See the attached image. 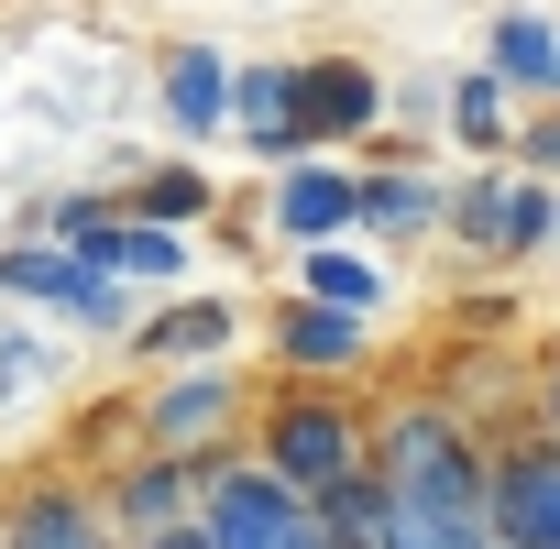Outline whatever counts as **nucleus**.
<instances>
[{
    "label": "nucleus",
    "instance_id": "nucleus-1",
    "mask_svg": "<svg viewBox=\"0 0 560 549\" xmlns=\"http://www.w3.org/2000/svg\"><path fill=\"white\" fill-rule=\"evenodd\" d=\"M374 483H385V549H494L483 440L451 407H396L374 429Z\"/></svg>",
    "mask_w": 560,
    "mask_h": 549
},
{
    "label": "nucleus",
    "instance_id": "nucleus-2",
    "mask_svg": "<svg viewBox=\"0 0 560 549\" xmlns=\"http://www.w3.org/2000/svg\"><path fill=\"white\" fill-rule=\"evenodd\" d=\"M253 462L287 483V494H308V505H319L330 483H352V472L374 462V429H363L330 385H287V396L264 407V429H253Z\"/></svg>",
    "mask_w": 560,
    "mask_h": 549
},
{
    "label": "nucleus",
    "instance_id": "nucleus-3",
    "mask_svg": "<svg viewBox=\"0 0 560 549\" xmlns=\"http://www.w3.org/2000/svg\"><path fill=\"white\" fill-rule=\"evenodd\" d=\"M298 516H308V494H287L253 451H220L198 472V549H287Z\"/></svg>",
    "mask_w": 560,
    "mask_h": 549
},
{
    "label": "nucleus",
    "instance_id": "nucleus-4",
    "mask_svg": "<svg viewBox=\"0 0 560 549\" xmlns=\"http://www.w3.org/2000/svg\"><path fill=\"white\" fill-rule=\"evenodd\" d=\"M483 516H494V549H560V440H505L483 451Z\"/></svg>",
    "mask_w": 560,
    "mask_h": 549
},
{
    "label": "nucleus",
    "instance_id": "nucleus-5",
    "mask_svg": "<svg viewBox=\"0 0 560 549\" xmlns=\"http://www.w3.org/2000/svg\"><path fill=\"white\" fill-rule=\"evenodd\" d=\"M231 429H242V374H220V363L165 374L143 396V451H165V462H220Z\"/></svg>",
    "mask_w": 560,
    "mask_h": 549
},
{
    "label": "nucleus",
    "instance_id": "nucleus-6",
    "mask_svg": "<svg viewBox=\"0 0 560 549\" xmlns=\"http://www.w3.org/2000/svg\"><path fill=\"white\" fill-rule=\"evenodd\" d=\"M198 472H209V462H165V451H132V462L100 483V527H110L121 549H154V538L198 527Z\"/></svg>",
    "mask_w": 560,
    "mask_h": 549
},
{
    "label": "nucleus",
    "instance_id": "nucleus-7",
    "mask_svg": "<svg viewBox=\"0 0 560 549\" xmlns=\"http://www.w3.org/2000/svg\"><path fill=\"white\" fill-rule=\"evenodd\" d=\"M374 121H385V78H374L363 56H319V67H298V143H308V154L363 143Z\"/></svg>",
    "mask_w": 560,
    "mask_h": 549
},
{
    "label": "nucleus",
    "instance_id": "nucleus-8",
    "mask_svg": "<svg viewBox=\"0 0 560 549\" xmlns=\"http://www.w3.org/2000/svg\"><path fill=\"white\" fill-rule=\"evenodd\" d=\"M0 287H12V297H45V308H67V319H89V330H121V287H110V274H89L67 242H12V253H0Z\"/></svg>",
    "mask_w": 560,
    "mask_h": 549
},
{
    "label": "nucleus",
    "instance_id": "nucleus-9",
    "mask_svg": "<svg viewBox=\"0 0 560 549\" xmlns=\"http://www.w3.org/2000/svg\"><path fill=\"white\" fill-rule=\"evenodd\" d=\"M89 274H110V287H176V274H187V231H154V220H89L78 242H67Z\"/></svg>",
    "mask_w": 560,
    "mask_h": 549
},
{
    "label": "nucleus",
    "instance_id": "nucleus-10",
    "mask_svg": "<svg viewBox=\"0 0 560 549\" xmlns=\"http://www.w3.org/2000/svg\"><path fill=\"white\" fill-rule=\"evenodd\" d=\"M352 209H363V176H341L330 154H298L287 176H275V231H287L298 253L341 242V231H352Z\"/></svg>",
    "mask_w": 560,
    "mask_h": 549
},
{
    "label": "nucleus",
    "instance_id": "nucleus-11",
    "mask_svg": "<svg viewBox=\"0 0 560 549\" xmlns=\"http://www.w3.org/2000/svg\"><path fill=\"white\" fill-rule=\"evenodd\" d=\"M100 494L89 483H23L0 505V549H100Z\"/></svg>",
    "mask_w": 560,
    "mask_h": 549
},
{
    "label": "nucleus",
    "instance_id": "nucleus-12",
    "mask_svg": "<svg viewBox=\"0 0 560 549\" xmlns=\"http://www.w3.org/2000/svg\"><path fill=\"white\" fill-rule=\"evenodd\" d=\"M231 330H242L231 297H176V308H154V319L132 330V352H143L154 374H198L209 352H231Z\"/></svg>",
    "mask_w": 560,
    "mask_h": 549
},
{
    "label": "nucleus",
    "instance_id": "nucleus-13",
    "mask_svg": "<svg viewBox=\"0 0 560 549\" xmlns=\"http://www.w3.org/2000/svg\"><path fill=\"white\" fill-rule=\"evenodd\" d=\"M231 132L275 165H298V67H231Z\"/></svg>",
    "mask_w": 560,
    "mask_h": 549
},
{
    "label": "nucleus",
    "instance_id": "nucleus-14",
    "mask_svg": "<svg viewBox=\"0 0 560 549\" xmlns=\"http://www.w3.org/2000/svg\"><path fill=\"white\" fill-rule=\"evenodd\" d=\"M275 363H287L298 385H330V374H352L363 363V319H341V308H275Z\"/></svg>",
    "mask_w": 560,
    "mask_h": 549
},
{
    "label": "nucleus",
    "instance_id": "nucleus-15",
    "mask_svg": "<svg viewBox=\"0 0 560 549\" xmlns=\"http://www.w3.org/2000/svg\"><path fill=\"white\" fill-rule=\"evenodd\" d=\"M165 121H176L187 143L231 132V56H220V45H176V56H165Z\"/></svg>",
    "mask_w": 560,
    "mask_h": 549
},
{
    "label": "nucleus",
    "instance_id": "nucleus-16",
    "mask_svg": "<svg viewBox=\"0 0 560 549\" xmlns=\"http://www.w3.org/2000/svg\"><path fill=\"white\" fill-rule=\"evenodd\" d=\"M483 78H505V89H538V100H560V23H538V12H505V23L483 34Z\"/></svg>",
    "mask_w": 560,
    "mask_h": 549
},
{
    "label": "nucleus",
    "instance_id": "nucleus-17",
    "mask_svg": "<svg viewBox=\"0 0 560 549\" xmlns=\"http://www.w3.org/2000/svg\"><path fill=\"white\" fill-rule=\"evenodd\" d=\"M298 297H308V308L363 319V308L385 297V264H374V253H352V242H319V253H298Z\"/></svg>",
    "mask_w": 560,
    "mask_h": 549
},
{
    "label": "nucleus",
    "instance_id": "nucleus-18",
    "mask_svg": "<svg viewBox=\"0 0 560 549\" xmlns=\"http://www.w3.org/2000/svg\"><path fill=\"white\" fill-rule=\"evenodd\" d=\"M440 176H418V165H396V176H363V209H352V231H385V242H418L429 220H440Z\"/></svg>",
    "mask_w": 560,
    "mask_h": 549
},
{
    "label": "nucleus",
    "instance_id": "nucleus-19",
    "mask_svg": "<svg viewBox=\"0 0 560 549\" xmlns=\"http://www.w3.org/2000/svg\"><path fill=\"white\" fill-rule=\"evenodd\" d=\"M440 110H451V132H462L472 154H505V143H516V89H505V78H483V67H472V78H451V100H440Z\"/></svg>",
    "mask_w": 560,
    "mask_h": 549
},
{
    "label": "nucleus",
    "instance_id": "nucleus-20",
    "mask_svg": "<svg viewBox=\"0 0 560 549\" xmlns=\"http://www.w3.org/2000/svg\"><path fill=\"white\" fill-rule=\"evenodd\" d=\"M198 209H209V176L198 165H143L132 198H121V220H154V231H187Z\"/></svg>",
    "mask_w": 560,
    "mask_h": 549
},
{
    "label": "nucleus",
    "instance_id": "nucleus-21",
    "mask_svg": "<svg viewBox=\"0 0 560 549\" xmlns=\"http://www.w3.org/2000/svg\"><path fill=\"white\" fill-rule=\"evenodd\" d=\"M308 516L330 527V549H385V483H374V462H363L352 483H330Z\"/></svg>",
    "mask_w": 560,
    "mask_h": 549
},
{
    "label": "nucleus",
    "instance_id": "nucleus-22",
    "mask_svg": "<svg viewBox=\"0 0 560 549\" xmlns=\"http://www.w3.org/2000/svg\"><path fill=\"white\" fill-rule=\"evenodd\" d=\"M505 198H516V176H462V187L440 198V220H451L472 253H494V242H505Z\"/></svg>",
    "mask_w": 560,
    "mask_h": 549
},
{
    "label": "nucleus",
    "instance_id": "nucleus-23",
    "mask_svg": "<svg viewBox=\"0 0 560 549\" xmlns=\"http://www.w3.org/2000/svg\"><path fill=\"white\" fill-rule=\"evenodd\" d=\"M560 242V187H538V176H516V198H505V242H494V264H527V253H549Z\"/></svg>",
    "mask_w": 560,
    "mask_h": 549
},
{
    "label": "nucleus",
    "instance_id": "nucleus-24",
    "mask_svg": "<svg viewBox=\"0 0 560 549\" xmlns=\"http://www.w3.org/2000/svg\"><path fill=\"white\" fill-rule=\"evenodd\" d=\"M34 385H45V341L0 330V407H12V396H34Z\"/></svg>",
    "mask_w": 560,
    "mask_h": 549
},
{
    "label": "nucleus",
    "instance_id": "nucleus-25",
    "mask_svg": "<svg viewBox=\"0 0 560 549\" xmlns=\"http://www.w3.org/2000/svg\"><path fill=\"white\" fill-rule=\"evenodd\" d=\"M516 154H527V176H538V187L560 176V100H549V110H538V121L516 132Z\"/></svg>",
    "mask_w": 560,
    "mask_h": 549
},
{
    "label": "nucleus",
    "instance_id": "nucleus-26",
    "mask_svg": "<svg viewBox=\"0 0 560 549\" xmlns=\"http://www.w3.org/2000/svg\"><path fill=\"white\" fill-rule=\"evenodd\" d=\"M538 440H560V352L538 363Z\"/></svg>",
    "mask_w": 560,
    "mask_h": 549
},
{
    "label": "nucleus",
    "instance_id": "nucleus-27",
    "mask_svg": "<svg viewBox=\"0 0 560 549\" xmlns=\"http://www.w3.org/2000/svg\"><path fill=\"white\" fill-rule=\"evenodd\" d=\"M287 549H330V527H319V516H298V527H287Z\"/></svg>",
    "mask_w": 560,
    "mask_h": 549
},
{
    "label": "nucleus",
    "instance_id": "nucleus-28",
    "mask_svg": "<svg viewBox=\"0 0 560 549\" xmlns=\"http://www.w3.org/2000/svg\"><path fill=\"white\" fill-rule=\"evenodd\" d=\"M154 549H198V527H176V538H154Z\"/></svg>",
    "mask_w": 560,
    "mask_h": 549
},
{
    "label": "nucleus",
    "instance_id": "nucleus-29",
    "mask_svg": "<svg viewBox=\"0 0 560 549\" xmlns=\"http://www.w3.org/2000/svg\"><path fill=\"white\" fill-rule=\"evenodd\" d=\"M100 549H121V538H100Z\"/></svg>",
    "mask_w": 560,
    "mask_h": 549
},
{
    "label": "nucleus",
    "instance_id": "nucleus-30",
    "mask_svg": "<svg viewBox=\"0 0 560 549\" xmlns=\"http://www.w3.org/2000/svg\"><path fill=\"white\" fill-rule=\"evenodd\" d=\"M549 253H560V242H549Z\"/></svg>",
    "mask_w": 560,
    "mask_h": 549
}]
</instances>
